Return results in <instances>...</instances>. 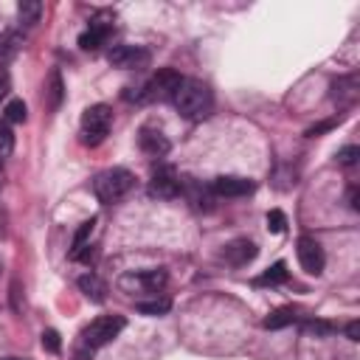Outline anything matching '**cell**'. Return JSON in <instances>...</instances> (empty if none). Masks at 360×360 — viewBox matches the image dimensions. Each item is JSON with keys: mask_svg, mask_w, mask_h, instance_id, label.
Segmentation results:
<instances>
[{"mask_svg": "<svg viewBox=\"0 0 360 360\" xmlns=\"http://www.w3.org/2000/svg\"><path fill=\"white\" fill-rule=\"evenodd\" d=\"M346 338L349 340H360V323L357 321H349L346 323Z\"/></svg>", "mask_w": 360, "mask_h": 360, "instance_id": "f546056e", "label": "cell"}, {"mask_svg": "<svg viewBox=\"0 0 360 360\" xmlns=\"http://www.w3.org/2000/svg\"><path fill=\"white\" fill-rule=\"evenodd\" d=\"M3 112H6V121H11V124H22L25 115H28V110H25V104H22L20 98H11Z\"/></svg>", "mask_w": 360, "mask_h": 360, "instance_id": "d4e9b609", "label": "cell"}, {"mask_svg": "<svg viewBox=\"0 0 360 360\" xmlns=\"http://www.w3.org/2000/svg\"><path fill=\"white\" fill-rule=\"evenodd\" d=\"M349 205H352V208H357V186H352V188H349Z\"/></svg>", "mask_w": 360, "mask_h": 360, "instance_id": "1f68e13d", "label": "cell"}, {"mask_svg": "<svg viewBox=\"0 0 360 360\" xmlns=\"http://www.w3.org/2000/svg\"><path fill=\"white\" fill-rule=\"evenodd\" d=\"M110 34H112V20L104 17V14H98V17L90 20L87 31L79 34V48L82 51H98L110 39Z\"/></svg>", "mask_w": 360, "mask_h": 360, "instance_id": "30bf717a", "label": "cell"}, {"mask_svg": "<svg viewBox=\"0 0 360 360\" xmlns=\"http://www.w3.org/2000/svg\"><path fill=\"white\" fill-rule=\"evenodd\" d=\"M211 194L217 197H245L256 188V183L250 177H236V174H219L211 180Z\"/></svg>", "mask_w": 360, "mask_h": 360, "instance_id": "8fae6325", "label": "cell"}, {"mask_svg": "<svg viewBox=\"0 0 360 360\" xmlns=\"http://www.w3.org/2000/svg\"><path fill=\"white\" fill-rule=\"evenodd\" d=\"M8 90H11V82H8V73L6 70H0V101L8 96Z\"/></svg>", "mask_w": 360, "mask_h": 360, "instance_id": "4dcf8cb0", "label": "cell"}, {"mask_svg": "<svg viewBox=\"0 0 360 360\" xmlns=\"http://www.w3.org/2000/svg\"><path fill=\"white\" fill-rule=\"evenodd\" d=\"M39 14H42V3H39V0H22V3L17 6V17H20V22H22L25 28L37 25V22H39Z\"/></svg>", "mask_w": 360, "mask_h": 360, "instance_id": "ffe728a7", "label": "cell"}, {"mask_svg": "<svg viewBox=\"0 0 360 360\" xmlns=\"http://www.w3.org/2000/svg\"><path fill=\"white\" fill-rule=\"evenodd\" d=\"M287 276H290V273H287V264H284V262H276V264H273V267H267L262 276H256V278H253V284H256V287H267V284L273 287V284L287 281Z\"/></svg>", "mask_w": 360, "mask_h": 360, "instance_id": "d6986e66", "label": "cell"}, {"mask_svg": "<svg viewBox=\"0 0 360 360\" xmlns=\"http://www.w3.org/2000/svg\"><path fill=\"white\" fill-rule=\"evenodd\" d=\"M284 225H287V217H284L278 208H273V211L267 214V228H270L273 233H281V231H284Z\"/></svg>", "mask_w": 360, "mask_h": 360, "instance_id": "f1b7e54d", "label": "cell"}, {"mask_svg": "<svg viewBox=\"0 0 360 360\" xmlns=\"http://www.w3.org/2000/svg\"><path fill=\"white\" fill-rule=\"evenodd\" d=\"M79 290H82L90 301H96V304H101V301L107 298V284H104L96 273H84V276H79Z\"/></svg>", "mask_w": 360, "mask_h": 360, "instance_id": "2e32d148", "label": "cell"}, {"mask_svg": "<svg viewBox=\"0 0 360 360\" xmlns=\"http://www.w3.org/2000/svg\"><path fill=\"white\" fill-rule=\"evenodd\" d=\"M0 174H3V160H0Z\"/></svg>", "mask_w": 360, "mask_h": 360, "instance_id": "836d02e7", "label": "cell"}, {"mask_svg": "<svg viewBox=\"0 0 360 360\" xmlns=\"http://www.w3.org/2000/svg\"><path fill=\"white\" fill-rule=\"evenodd\" d=\"M166 270L155 267V270H138V273H124L118 278V290L129 292V295H158L166 287Z\"/></svg>", "mask_w": 360, "mask_h": 360, "instance_id": "8992f818", "label": "cell"}, {"mask_svg": "<svg viewBox=\"0 0 360 360\" xmlns=\"http://www.w3.org/2000/svg\"><path fill=\"white\" fill-rule=\"evenodd\" d=\"M149 194L158 200H174L180 194V177L174 166H158L149 180Z\"/></svg>", "mask_w": 360, "mask_h": 360, "instance_id": "9c48e42d", "label": "cell"}, {"mask_svg": "<svg viewBox=\"0 0 360 360\" xmlns=\"http://www.w3.org/2000/svg\"><path fill=\"white\" fill-rule=\"evenodd\" d=\"M22 45H25V37L20 34V31H3L0 34V65H6V62H11L20 51H22Z\"/></svg>", "mask_w": 360, "mask_h": 360, "instance_id": "9a60e30c", "label": "cell"}, {"mask_svg": "<svg viewBox=\"0 0 360 360\" xmlns=\"http://www.w3.org/2000/svg\"><path fill=\"white\" fill-rule=\"evenodd\" d=\"M127 326V318L124 315H98L96 321H90V326L82 332V349H87L90 354L107 343H112L121 329Z\"/></svg>", "mask_w": 360, "mask_h": 360, "instance_id": "3957f363", "label": "cell"}, {"mask_svg": "<svg viewBox=\"0 0 360 360\" xmlns=\"http://www.w3.org/2000/svg\"><path fill=\"white\" fill-rule=\"evenodd\" d=\"M93 225H96V219H87V222H82L79 225V231H76V236H73V248H70V259H87V239H90V233H93Z\"/></svg>", "mask_w": 360, "mask_h": 360, "instance_id": "e0dca14e", "label": "cell"}, {"mask_svg": "<svg viewBox=\"0 0 360 360\" xmlns=\"http://www.w3.org/2000/svg\"><path fill=\"white\" fill-rule=\"evenodd\" d=\"M112 127V110L107 104H93L82 112V143L98 146Z\"/></svg>", "mask_w": 360, "mask_h": 360, "instance_id": "5b68a950", "label": "cell"}, {"mask_svg": "<svg viewBox=\"0 0 360 360\" xmlns=\"http://www.w3.org/2000/svg\"><path fill=\"white\" fill-rule=\"evenodd\" d=\"M183 76L174 70V68H160L138 93H135V101H172V96L177 93Z\"/></svg>", "mask_w": 360, "mask_h": 360, "instance_id": "277c9868", "label": "cell"}, {"mask_svg": "<svg viewBox=\"0 0 360 360\" xmlns=\"http://www.w3.org/2000/svg\"><path fill=\"white\" fill-rule=\"evenodd\" d=\"M180 186H186V194H188V200L194 202V208H200V211H202V208L211 211V205H208V202H211V197H208L211 188L205 191V188H200L194 180H180Z\"/></svg>", "mask_w": 360, "mask_h": 360, "instance_id": "7402d4cb", "label": "cell"}, {"mask_svg": "<svg viewBox=\"0 0 360 360\" xmlns=\"http://www.w3.org/2000/svg\"><path fill=\"white\" fill-rule=\"evenodd\" d=\"M301 329H304V335H312V338H329L338 326L332 323V321H321V318H304L301 321Z\"/></svg>", "mask_w": 360, "mask_h": 360, "instance_id": "44dd1931", "label": "cell"}, {"mask_svg": "<svg viewBox=\"0 0 360 360\" xmlns=\"http://www.w3.org/2000/svg\"><path fill=\"white\" fill-rule=\"evenodd\" d=\"M138 146H141V152H146L149 158H163V155L169 152V138H166L160 129H155V127H141V132H138Z\"/></svg>", "mask_w": 360, "mask_h": 360, "instance_id": "7c38bea8", "label": "cell"}, {"mask_svg": "<svg viewBox=\"0 0 360 360\" xmlns=\"http://www.w3.org/2000/svg\"><path fill=\"white\" fill-rule=\"evenodd\" d=\"M138 307V312H143V315H163V312H169V298H152V301H138L135 304Z\"/></svg>", "mask_w": 360, "mask_h": 360, "instance_id": "cb8c5ba5", "label": "cell"}, {"mask_svg": "<svg viewBox=\"0 0 360 360\" xmlns=\"http://www.w3.org/2000/svg\"><path fill=\"white\" fill-rule=\"evenodd\" d=\"M298 321H304L301 309H298V307H292V304H287V307L273 309V312H270V315L262 321V326H264V329H284V326L298 323Z\"/></svg>", "mask_w": 360, "mask_h": 360, "instance_id": "5bb4252c", "label": "cell"}, {"mask_svg": "<svg viewBox=\"0 0 360 360\" xmlns=\"http://www.w3.org/2000/svg\"><path fill=\"white\" fill-rule=\"evenodd\" d=\"M253 256H256V245H253L250 239H231V242L222 248V259H225L228 264H233V267L248 264Z\"/></svg>", "mask_w": 360, "mask_h": 360, "instance_id": "4fadbf2b", "label": "cell"}, {"mask_svg": "<svg viewBox=\"0 0 360 360\" xmlns=\"http://www.w3.org/2000/svg\"><path fill=\"white\" fill-rule=\"evenodd\" d=\"M132 186H135V174H132L129 169L115 166V169H104V172L96 174V180H93V194L98 197V202L112 205V202L124 200V197L132 191Z\"/></svg>", "mask_w": 360, "mask_h": 360, "instance_id": "7a4b0ae2", "label": "cell"}, {"mask_svg": "<svg viewBox=\"0 0 360 360\" xmlns=\"http://www.w3.org/2000/svg\"><path fill=\"white\" fill-rule=\"evenodd\" d=\"M62 96H65L62 76H59V70H53V73H51V79H48V107H51V110H59Z\"/></svg>", "mask_w": 360, "mask_h": 360, "instance_id": "603a6c76", "label": "cell"}, {"mask_svg": "<svg viewBox=\"0 0 360 360\" xmlns=\"http://www.w3.org/2000/svg\"><path fill=\"white\" fill-rule=\"evenodd\" d=\"M295 253H298V264H301L309 276H321V273H323L326 256H323V248H321V242H318L315 236H298Z\"/></svg>", "mask_w": 360, "mask_h": 360, "instance_id": "ba28073f", "label": "cell"}, {"mask_svg": "<svg viewBox=\"0 0 360 360\" xmlns=\"http://www.w3.org/2000/svg\"><path fill=\"white\" fill-rule=\"evenodd\" d=\"M172 104L177 107V112L188 121H202L211 115L214 110V93L205 82L200 79H183L177 93L172 96Z\"/></svg>", "mask_w": 360, "mask_h": 360, "instance_id": "6da1fadb", "label": "cell"}, {"mask_svg": "<svg viewBox=\"0 0 360 360\" xmlns=\"http://www.w3.org/2000/svg\"><path fill=\"white\" fill-rule=\"evenodd\" d=\"M0 360H25V357H0Z\"/></svg>", "mask_w": 360, "mask_h": 360, "instance_id": "d6a6232c", "label": "cell"}, {"mask_svg": "<svg viewBox=\"0 0 360 360\" xmlns=\"http://www.w3.org/2000/svg\"><path fill=\"white\" fill-rule=\"evenodd\" d=\"M107 62L121 70H143L149 65V51L141 45H112L107 51Z\"/></svg>", "mask_w": 360, "mask_h": 360, "instance_id": "52a82bcc", "label": "cell"}, {"mask_svg": "<svg viewBox=\"0 0 360 360\" xmlns=\"http://www.w3.org/2000/svg\"><path fill=\"white\" fill-rule=\"evenodd\" d=\"M332 87L338 90V93H332V96H335V101H340V104H352V101L357 98V76H340Z\"/></svg>", "mask_w": 360, "mask_h": 360, "instance_id": "ac0fdd59", "label": "cell"}, {"mask_svg": "<svg viewBox=\"0 0 360 360\" xmlns=\"http://www.w3.org/2000/svg\"><path fill=\"white\" fill-rule=\"evenodd\" d=\"M42 349H48V352H59L62 349V340H59V332L56 329H45L42 332Z\"/></svg>", "mask_w": 360, "mask_h": 360, "instance_id": "4316f807", "label": "cell"}, {"mask_svg": "<svg viewBox=\"0 0 360 360\" xmlns=\"http://www.w3.org/2000/svg\"><path fill=\"white\" fill-rule=\"evenodd\" d=\"M14 149V135H11V127L6 118H0V158L8 155Z\"/></svg>", "mask_w": 360, "mask_h": 360, "instance_id": "484cf974", "label": "cell"}, {"mask_svg": "<svg viewBox=\"0 0 360 360\" xmlns=\"http://www.w3.org/2000/svg\"><path fill=\"white\" fill-rule=\"evenodd\" d=\"M357 158H360V149H357V146H343V149L338 152V163H340V166H354Z\"/></svg>", "mask_w": 360, "mask_h": 360, "instance_id": "83f0119b", "label": "cell"}]
</instances>
